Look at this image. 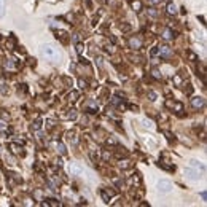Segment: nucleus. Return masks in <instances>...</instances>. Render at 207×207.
Masks as SVG:
<instances>
[{
  "label": "nucleus",
  "instance_id": "412c9836",
  "mask_svg": "<svg viewBox=\"0 0 207 207\" xmlns=\"http://www.w3.org/2000/svg\"><path fill=\"white\" fill-rule=\"evenodd\" d=\"M69 140H70V142H72L73 145H77V144H78V137L75 136V134H72V132L69 134Z\"/></svg>",
  "mask_w": 207,
  "mask_h": 207
},
{
  "label": "nucleus",
  "instance_id": "c85d7f7f",
  "mask_svg": "<svg viewBox=\"0 0 207 207\" xmlns=\"http://www.w3.org/2000/svg\"><path fill=\"white\" fill-rule=\"evenodd\" d=\"M5 67L6 69H14V64L11 61H5Z\"/></svg>",
  "mask_w": 207,
  "mask_h": 207
},
{
  "label": "nucleus",
  "instance_id": "a19ab883",
  "mask_svg": "<svg viewBox=\"0 0 207 207\" xmlns=\"http://www.w3.org/2000/svg\"><path fill=\"white\" fill-rule=\"evenodd\" d=\"M46 124H48V128L51 129V128H54V121L53 120H48V121H46Z\"/></svg>",
  "mask_w": 207,
  "mask_h": 207
},
{
  "label": "nucleus",
  "instance_id": "c756f323",
  "mask_svg": "<svg viewBox=\"0 0 207 207\" xmlns=\"http://www.w3.org/2000/svg\"><path fill=\"white\" fill-rule=\"evenodd\" d=\"M107 144H112V145H116L118 142H116V139H115V137H108V139H107Z\"/></svg>",
  "mask_w": 207,
  "mask_h": 207
},
{
  "label": "nucleus",
  "instance_id": "4c0bfd02",
  "mask_svg": "<svg viewBox=\"0 0 207 207\" xmlns=\"http://www.w3.org/2000/svg\"><path fill=\"white\" fill-rule=\"evenodd\" d=\"M77 53L78 54H83V45H80V43L77 45Z\"/></svg>",
  "mask_w": 207,
  "mask_h": 207
},
{
  "label": "nucleus",
  "instance_id": "f704fd0d",
  "mask_svg": "<svg viewBox=\"0 0 207 207\" xmlns=\"http://www.w3.org/2000/svg\"><path fill=\"white\" fill-rule=\"evenodd\" d=\"M10 147H11V152H13V153H18V152H19V147H18V145H14V144H11Z\"/></svg>",
  "mask_w": 207,
  "mask_h": 207
},
{
  "label": "nucleus",
  "instance_id": "423d86ee",
  "mask_svg": "<svg viewBox=\"0 0 207 207\" xmlns=\"http://www.w3.org/2000/svg\"><path fill=\"white\" fill-rule=\"evenodd\" d=\"M158 53L161 54V58H171L172 56V51L169 46H161V48H158Z\"/></svg>",
  "mask_w": 207,
  "mask_h": 207
},
{
  "label": "nucleus",
  "instance_id": "7ed1b4c3",
  "mask_svg": "<svg viewBox=\"0 0 207 207\" xmlns=\"http://www.w3.org/2000/svg\"><path fill=\"white\" fill-rule=\"evenodd\" d=\"M172 190V183L169 180H159L158 182V191L159 193H169Z\"/></svg>",
  "mask_w": 207,
  "mask_h": 207
},
{
  "label": "nucleus",
  "instance_id": "f257e3e1",
  "mask_svg": "<svg viewBox=\"0 0 207 207\" xmlns=\"http://www.w3.org/2000/svg\"><path fill=\"white\" fill-rule=\"evenodd\" d=\"M42 54L46 58V61H50V62H59L61 61V53L54 45H50V43L43 45L42 46Z\"/></svg>",
  "mask_w": 207,
  "mask_h": 207
},
{
  "label": "nucleus",
  "instance_id": "9d476101",
  "mask_svg": "<svg viewBox=\"0 0 207 207\" xmlns=\"http://www.w3.org/2000/svg\"><path fill=\"white\" fill-rule=\"evenodd\" d=\"M131 6H132L134 11H140L142 10V2H140V0H132V2H131Z\"/></svg>",
  "mask_w": 207,
  "mask_h": 207
},
{
  "label": "nucleus",
  "instance_id": "b1692460",
  "mask_svg": "<svg viewBox=\"0 0 207 207\" xmlns=\"http://www.w3.org/2000/svg\"><path fill=\"white\" fill-rule=\"evenodd\" d=\"M132 183H134V185H140V177H139V174H137V175H136V174L132 175Z\"/></svg>",
  "mask_w": 207,
  "mask_h": 207
},
{
  "label": "nucleus",
  "instance_id": "37998d69",
  "mask_svg": "<svg viewBox=\"0 0 207 207\" xmlns=\"http://www.w3.org/2000/svg\"><path fill=\"white\" fill-rule=\"evenodd\" d=\"M201 197L205 201V199H207V193H205V191H202V193H201Z\"/></svg>",
  "mask_w": 207,
  "mask_h": 207
},
{
  "label": "nucleus",
  "instance_id": "2f4dec72",
  "mask_svg": "<svg viewBox=\"0 0 207 207\" xmlns=\"http://www.w3.org/2000/svg\"><path fill=\"white\" fill-rule=\"evenodd\" d=\"M110 156H112V155H110V153L107 152V150H105V152H104V155H102V158H104V161H108V159H110Z\"/></svg>",
  "mask_w": 207,
  "mask_h": 207
},
{
  "label": "nucleus",
  "instance_id": "f3484780",
  "mask_svg": "<svg viewBox=\"0 0 207 207\" xmlns=\"http://www.w3.org/2000/svg\"><path fill=\"white\" fill-rule=\"evenodd\" d=\"M100 196H102V199H104V202H110V196H108V193L105 191V190H100Z\"/></svg>",
  "mask_w": 207,
  "mask_h": 207
},
{
  "label": "nucleus",
  "instance_id": "7c9ffc66",
  "mask_svg": "<svg viewBox=\"0 0 207 207\" xmlns=\"http://www.w3.org/2000/svg\"><path fill=\"white\" fill-rule=\"evenodd\" d=\"M188 58H190L191 61H197V56L194 53H191V51H188Z\"/></svg>",
  "mask_w": 207,
  "mask_h": 207
},
{
  "label": "nucleus",
  "instance_id": "393cba45",
  "mask_svg": "<svg viewBox=\"0 0 207 207\" xmlns=\"http://www.w3.org/2000/svg\"><path fill=\"white\" fill-rule=\"evenodd\" d=\"M152 75H153L155 78H158V80L161 78V73H159V70H158V69H153V70H152Z\"/></svg>",
  "mask_w": 207,
  "mask_h": 207
},
{
  "label": "nucleus",
  "instance_id": "39448f33",
  "mask_svg": "<svg viewBox=\"0 0 207 207\" xmlns=\"http://www.w3.org/2000/svg\"><path fill=\"white\" fill-rule=\"evenodd\" d=\"M191 105H193L194 108H202V107L205 105V99L201 97V96H196V97L191 99Z\"/></svg>",
  "mask_w": 207,
  "mask_h": 207
},
{
  "label": "nucleus",
  "instance_id": "4468645a",
  "mask_svg": "<svg viewBox=\"0 0 207 207\" xmlns=\"http://www.w3.org/2000/svg\"><path fill=\"white\" fill-rule=\"evenodd\" d=\"M78 97H80V92H78V91H72V92L69 94V100H70V102H77Z\"/></svg>",
  "mask_w": 207,
  "mask_h": 207
},
{
  "label": "nucleus",
  "instance_id": "2eb2a0df",
  "mask_svg": "<svg viewBox=\"0 0 207 207\" xmlns=\"http://www.w3.org/2000/svg\"><path fill=\"white\" fill-rule=\"evenodd\" d=\"M56 148H58V152H59L61 155H67V148H65V145H64L62 142H59L58 145H56Z\"/></svg>",
  "mask_w": 207,
  "mask_h": 207
},
{
  "label": "nucleus",
  "instance_id": "a211bd4d",
  "mask_svg": "<svg viewBox=\"0 0 207 207\" xmlns=\"http://www.w3.org/2000/svg\"><path fill=\"white\" fill-rule=\"evenodd\" d=\"M65 118H67V120H77V112H75V110H69V113L65 115Z\"/></svg>",
  "mask_w": 207,
  "mask_h": 207
},
{
  "label": "nucleus",
  "instance_id": "a878e982",
  "mask_svg": "<svg viewBox=\"0 0 207 207\" xmlns=\"http://www.w3.org/2000/svg\"><path fill=\"white\" fill-rule=\"evenodd\" d=\"M185 92L188 94V96H190V94L193 92V86H191V84H190V83H188V84H186V86H185Z\"/></svg>",
  "mask_w": 207,
  "mask_h": 207
},
{
  "label": "nucleus",
  "instance_id": "ea45409f",
  "mask_svg": "<svg viewBox=\"0 0 207 207\" xmlns=\"http://www.w3.org/2000/svg\"><path fill=\"white\" fill-rule=\"evenodd\" d=\"M174 81H175V84H180V83H182V78L178 77V75H175V77H174Z\"/></svg>",
  "mask_w": 207,
  "mask_h": 207
},
{
  "label": "nucleus",
  "instance_id": "a18cd8bd",
  "mask_svg": "<svg viewBox=\"0 0 207 207\" xmlns=\"http://www.w3.org/2000/svg\"><path fill=\"white\" fill-rule=\"evenodd\" d=\"M156 53H158V48H153V50H152V54H153V56H155V54H156Z\"/></svg>",
  "mask_w": 207,
  "mask_h": 207
},
{
  "label": "nucleus",
  "instance_id": "20e7f679",
  "mask_svg": "<svg viewBox=\"0 0 207 207\" xmlns=\"http://www.w3.org/2000/svg\"><path fill=\"white\" fill-rule=\"evenodd\" d=\"M69 172H70V175H73V177H78V175L83 174V167H81L80 164H77V163H72L70 167H69Z\"/></svg>",
  "mask_w": 207,
  "mask_h": 207
},
{
  "label": "nucleus",
  "instance_id": "473e14b6",
  "mask_svg": "<svg viewBox=\"0 0 207 207\" xmlns=\"http://www.w3.org/2000/svg\"><path fill=\"white\" fill-rule=\"evenodd\" d=\"M120 167L121 169H128L129 167V163L128 161H120Z\"/></svg>",
  "mask_w": 207,
  "mask_h": 207
},
{
  "label": "nucleus",
  "instance_id": "6e6552de",
  "mask_svg": "<svg viewBox=\"0 0 207 207\" xmlns=\"http://www.w3.org/2000/svg\"><path fill=\"white\" fill-rule=\"evenodd\" d=\"M190 164H191V167H194V169H201V171H204V169H205V166H204L201 161H197V159H191Z\"/></svg>",
  "mask_w": 207,
  "mask_h": 207
},
{
  "label": "nucleus",
  "instance_id": "72a5a7b5",
  "mask_svg": "<svg viewBox=\"0 0 207 207\" xmlns=\"http://www.w3.org/2000/svg\"><path fill=\"white\" fill-rule=\"evenodd\" d=\"M142 123H144V126H147V128H150V129L153 128V123H152V121H147V120H144Z\"/></svg>",
  "mask_w": 207,
  "mask_h": 207
},
{
  "label": "nucleus",
  "instance_id": "5701e85b",
  "mask_svg": "<svg viewBox=\"0 0 207 207\" xmlns=\"http://www.w3.org/2000/svg\"><path fill=\"white\" fill-rule=\"evenodd\" d=\"M91 159H92V163H97L99 161V155L96 152H91Z\"/></svg>",
  "mask_w": 207,
  "mask_h": 207
},
{
  "label": "nucleus",
  "instance_id": "bb28decb",
  "mask_svg": "<svg viewBox=\"0 0 207 207\" xmlns=\"http://www.w3.org/2000/svg\"><path fill=\"white\" fill-rule=\"evenodd\" d=\"M148 14H150V16H153V18H156V16H158V13H156L155 8H148Z\"/></svg>",
  "mask_w": 207,
  "mask_h": 207
},
{
  "label": "nucleus",
  "instance_id": "0eeeda50",
  "mask_svg": "<svg viewBox=\"0 0 207 207\" xmlns=\"http://www.w3.org/2000/svg\"><path fill=\"white\" fill-rule=\"evenodd\" d=\"M129 46H131L132 50H139L140 46H142V42H140L139 39H131V40H129Z\"/></svg>",
  "mask_w": 207,
  "mask_h": 207
},
{
  "label": "nucleus",
  "instance_id": "1a4fd4ad",
  "mask_svg": "<svg viewBox=\"0 0 207 207\" xmlns=\"http://www.w3.org/2000/svg\"><path fill=\"white\" fill-rule=\"evenodd\" d=\"M166 11H167V14H171V16H172V14H175V13H177V6H175L172 2H169V3H167V6H166Z\"/></svg>",
  "mask_w": 207,
  "mask_h": 207
},
{
  "label": "nucleus",
  "instance_id": "58836bf2",
  "mask_svg": "<svg viewBox=\"0 0 207 207\" xmlns=\"http://www.w3.org/2000/svg\"><path fill=\"white\" fill-rule=\"evenodd\" d=\"M78 84H80V88H81V89L86 88V81H83V80H78Z\"/></svg>",
  "mask_w": 207,
  "mask_h": 207
},
{
  "label": "nucleus",
  "instance_id": "f8f14e48",
  "mask_svg": "<svg viewBox=\"0 0 207 207\" xmlns=\"http://www.w3.org/2000/svg\"><path fill=\"white\" fill-rule=\"evenodd\" d=\"M120 29H121V32H123V34H128V32L132 30V27H131V24H129V22H123Z\"/></svg>",
  "mask_w": 207,
  "mask_h": 207
},
{
  "label": "nucleus",
  "instance_id": "4be33fe9",
  "mask_svg": "<svg viewBox=\"0 0 207 207\" xmlns=\"http://www.w3.org/2000/svg\"><path fill=\"white\" fill-rule=\"evenodd\" d=\"M148 97H150V100H152V102H155L156 97H158V94L155 91H148Z\"/></svg>",
  "mask_w": 207,
  "mask_h": 207
},
{
  "label": "nucleus",
  "instance_id": "6ab92c4d",
  "mask_svg": "<svg viewBox=\"0 0 207 207\" xmlns=\"http://www.w3.org/2000/svg\"><path fill=\"white\" fill-rule=\"evenodd\" d=\"M56 37H58V39H61V42H64V43H67V34H65V32H58V35H56Z\"/></svg>",
  "mask_w": 207,
  "mask_h": 207
},
{
  "label": "nucleus",
  "instance_id": "cd10ccee",
  "mask_svg": "<svg viewBox=\"0 0 207 207\" xmlns=\"http://www.w3.org/2000/svg\"><path fill=\"white\" fill-rule=\"evenodd\" d=\"M6 46H8L10 50H13V46H14V39H13V37L10 39V42H6Z\"/></svg>",
  "mask_w": 207,
  "mask_h": 207
},
{
  "label": "nucleus",
  "instance_id": "ddd939ff",
  "mask_svg": "<svg viewBox=\"0 0 207 207\" xmlns=\"http://www.w3.org/2000/svg\"><path fill=\"white\" fill-rule=\"evenodd\" d=\"M174 37H175V35L172 34V30H171V29H166V30H164V34H163V39H164V40H172Z\"/></svg>",
  "mask_w": 207,
  "mask_h": 207
},
{
  "label": "nucleus",
  "instance_id": "79ce46f5",
  "mask_svg": "<svg viewBox=\"0 0 207 207\" xmlns=\"http://www.w3.org/2000/svg\"><path fill=\"white\" fill-rule=\"evenodd\" d=\"M164 134L167 136V139H169V140H174V137H172V134H171V132H167V131H166V132H164Z\"/></svg>",
  "mask_w": 207,
  "mask_h": 207
},
{
  "label": "nucleus",
  "instance_id": "f03ea898",
  "mask_svg": "<svg viewBox=\"0 0 207 207\" xmlns=\"http://www.w3.org/2000/svg\"><path fill=\"white\" fill-rule=\"evenodd\" d=\"M185 177L190 178V180H199V178H201L199 171H196L194 167H186L185 169Z\"/></svg>",
  "mask_w": 207,
  "mask_h": 207
},
{
  "label": "nucleus",
  "instance_id": "e433bc0d",
  "mask_svg": "<svg viewBox=\"0 0 207 207\" xmlns=\"http://www.w3.org/2000/svg\"><path fill=\"white\" fill-rule=\"evenodd\" d=\"M112 104H113V105H118V104H120V97H118V96H115L113 99H112Z\"/></svg>",
  "mask_w": 207,
  "mask_h": 207
},
{
  "label": "nucleus",
  "instance_id": "dca6fc26",
  "mask_svg": "<svg viewBox=\"0 0 207 207\" xmlns=\"http://www.w3.org/2000/svg\"><path fill=\"white\" fill-rule=\"evenodd\" d=\"M86 112H88V113H97V105H96V104H89V105L86 107Z\"/></svg>",
  "mask_w": 207,
  "mask_h": 207
},
{
  "label": "nucleus",
  "instance_id": "c03bdc74",
  "mask_svg": "<svg viewBox=\"0 0 207 207\" xmlns=\"http://www.w3.org/2000/svg\"><path fill=\"white\" fill-rule=\"evenodd\" d=\"M129 108H131V110H136V112L139 110V107H137V105H129Z\"/></svg>",
  "mask_w": 207,
  "mask_h": 207
},
{
  "label": "nucleus",
  "instance_id": "aec40b11",
  "mask_svg": "<svg viewBox=\"0 0 207 207\" xmlns=\"http://www.w3.org/2000/svg\"><path fill=\"white\" fill-rule=\"evenodd\" d=\"M5 8H6L5 0H0V18H2V16L5 14Z\"/></svg>",
  "mask_w": 207,
  "mask_h": 207
},
{
  "label": "nucleus",
  "instance_id": "9b49d317",
  "mask_svg": "<svg viewBox=\"0 0 207 207\" xmlns=\"http://www.w3.org/2000/svg\"><path fill=\"white\" fill-rule=\"evenodd\" d=\"M42 126H43L42 120H35L34 123L30 124V129H32V131H40V129H42Z\"/></svg>",
  "mask_w": 207,
  "mask_h": 207
},
{
  "label": "nucleus",
  "instance_id": "c9c22d12",
  "mask_svg": "<svg viewBox=\"0 0 207 207\" xmlns=\"http://www.w3.org/2000/svg\"><path fill=\"white\" fill-rule=\"evenodd\" d=\"M0 131H6V123L0 120Z\"/></svg>",
  "mask_w": 207,
  "mask_h": 207
}]
</instances>
